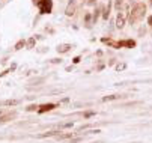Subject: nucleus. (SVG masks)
Listing matches in <instances>:
<instances>
[{
	"label": "nucleus",
	"mask_w": 152,
	"mask_h": 143,
	"mask_svg": "<svg viewBox=\"0 0 152 143\" xmlns=\"http://www.w3.org/2000/svg\"><path fill=\"white\" fill-rule=\"evenodd\" d=\"M146 14V5L145 3H136L130 12V15H128V23L130 24H134L137 21H140Z\"/></svg>",
	"instance_id": "obj_1"
},
{
	"label": "nucleus",
	"mask_w": 152,
	"mask_h": 143,
	"mask_svg": "<svg viewBox=\"0 0 152 143\" xmlns=\"http://www.w3.org/2000/svg\"><path fill=\"white\" fill-rule=\"evenodd\" d=\"M38 8H39L41 14H50L53 9V3H51V0H39L38 2Z\"/></svg>",
	"instance_id": "obj_2"
},
{
	"label": "nucleus",
	"mask_w": 152,
	"mask_h": 143,
	"mask_svg": "<svg viewBox=\"0 0 152 143\" xmlns=\"http://www.w3.org/2000/svg\"><path fill=\"white\" fill-rule=\"evenodd\" d=\"M125 23H126V14H125V12H118V17H116V27H118V29H123Z\"/></svg>",
	"instance_id": "obj_3"
},
{
	"label": "nucleus",
	"mask_w": 152,
	"mask_h": 143,
	"mask_svg": "<svg viewBox=\"0 0 152 143\" xmlns=\"http://www.w3.org/2000/svg\"><path fill=\"white\" fill-rule=\"evenodd\" d=\"M111 45H113V47H118V48H121V47H128V48H131V47H136V42L131 41V39H128V41H121V42H111Z\"/></svg>",
	"instance_id": "obj_4"
},
{
	"label": "nucleus",
	"mask_w": 152,
	"mask_h": 143,
	"mask_svg": "<svg viewBox=\"0 0 152 143\" xmlns=\"http://www.w3.org/2000/svg\"><path fill=\"white\" fill-rule=\"evenodd\" d=\"M56 107V104H41L38 107V113H45V112H50Z\"/></svg>",
	"instance_id": "obj_5"
},
{
	"label": "nucleus",
	"mask_w": 152,
	"mask_h": 143,
	"mask_svg": "<svg viewBox=\"0 0 152 143\" xmlns=\"http://www.w3.org/2000/svg\"><path fill=\"white\" fill-rule=\"evenodd\" d=\"M65 14H66L68 17H72V15L75 14V2H74V0L68 3V6H66V9H65Z\"/></svg>",
	"instance_id": "obj_6"
},
{
	"label": "nucleus",
	"mask_w": 152,
	"mask_h": 143,
	"mask_svg": "<svg viewBox=\"0 0 152 143\" xmlns=\"http://www.w3.org/2000/svg\"><path fill=\"white\" fill-rule=\"evenodd\" d=\"M56 50L59 51V53H68V51L71 50V44H59Z\"/></svg>",
	"instance_id": "obj_7"
},
{
	"label": "nucleus",
	"mask_w": 152,
	"mask_h": 143,
	"mask_svg": "<svg viewBox=\"0 0 152 143\" xmlns=\"http://www.w3.org/2000/svg\"><path fill=\"white\" fill-rule=\"evenodd\" d=\"M14 118H15V113H8V114H5V116L0 118V122H6V121H11Z\"/></svg>",
	"instance_id": "obj_8"
},
{
	"label": "nucleus",
	"mask_w": 152,
	"mask_h": 143,
	"mask_svg": "<svg viewBox=\"0 0 152 143\" xmlns=\"http://www.w3.org/2000/svg\"><path fill=\"white\" fill-rule=\"evenodd\" d=\"M59 131H48V133H42L39 134V137H57Z\"/></svg>",
	"instance_id": "obj_9"
},
{
	"label": "nucleus",
	"mask_w": 152,
	"mask_h": 143,
	"mask_svg": "<svg viewBox=\"0 0 152 143\" xmlns=\"http://www.w3.org/2000/svg\"><path fill=\"white\" fill-rule=\"evenodd\" d=\"M110 9H111V2H108L107 8H106V9H104V12H103V18H104V20H107V18H108V15H110Z\"/></svg>",
	"instance_id": "obj_10"
},
{
	"label": "nucleus",
	"mask_w": 152,
	"mask_h": 143,
	"mask_svg": "<svg viewBox=\"0 0 152 143\" xmlns=\"http://www.w3.org/2000/svg\"><path fill=\"white\" fill-rule=\"evenodd\" d=\"M18 102H20L18 99H6L2 102V106H17Z\"/></svg>",
	"instance_id": "obj_11"
},
{
	"label": "nucleus",
	"mask_w": 152,
	"mask_h": 143,
	"mask_svg": "<svg viewBox=\"0 0 152 143\" xmlns=\"http://www.w3.org/2000/svg\"><path fill=\"white\" fill-rule=\"evenodd\" d=\"M35 42H36L35 38H29L27 42H26V47H27V48H33V47H35Z\"/></svg>",
	"instance_id": "obj_12"
},
{
	"label": "nucleus",
	"mask_w": 152,
	"mask_h": 143,
	"mask_svg": "<svg viewBox=\"0 0 152 143\" xmlns=\"http://www.w3.org/2000/svg\"><path fill=\"white\" fill-rule=\"evenodd\" d=\"M26 47V41L24 39H20L17 44H15V50H21V48H24Z\"/></svg>",
	"instance_id": "obj_13"
},
{
	"label": "nucleus",
	"mask_w": 152,
	"mask_h": 143,
	"mask_svg": "<svg viewBox=\"0 0 152 143\" xmlns=\"http://www.w3.org/2000/svg\"><path fill=\"white\" fill-rule=\"evenodd\" d=\"M126 68V63H118L116 65V71H123Z\"/></svg>",
	"instance_id": "obj_14"
},
{
	"label": "nucleus",
	"mask_w": 152,
	"mask_h": 143,
	"mask_svg": "<svg viewBox=\"0 0 152 143\" xmlns=\"http://www.w3.org/2000/svg\"><path fill=\"white\" fill-rule=\"evenodd\" d=\"M118 98H119L118 95H110V97H104L103 101H111V99H118Z\"/></svg>",
	"instance_id": "obj_15"
},
{
	"label": "nucleus",
	"mask_w": 152,
	"mask_h": 143,
	"mask_svg": "<svg viewBox=\"0 0 152 143\" xmlns=\"http://www.w3.org/2000/svg\"><path fill=\"white\" fill-rule=\"evenodd\" d=\"M99 11H101V8H98V9L95 11V14H93V17H92V18H93V23H95V21L98 20V15H99Z\"/></svg>",
	"instance_id": "obj_16"
},
{
	"label": "nucleus",
	"mask_w": 152,
	"mask_h": 143,
	"mask_svg": "<svg viewBox=\"0 0 152 143\" xmlns=\"http://www.w3.org/2000/svg\"><path fill=\"white\" fill-rule=\"evenodd\" d=\"M38 107H39V106H29V107H27V112H33V110H36Z\"/></svg>",
	"instance_id": "obj_17"
},
{
	"label": "nucleus",
	"mask_w": 152,
	"mask_h": 143,
	"mask_svg": "<svg viewBox=\"0 0 152 143\" xmlns=\"http://www.w3.org/2000/svg\"><path fill=\"white\" fill-rule=\"evenodd\" d=\"M93 114H95L93 112H87V113H86L84 116H86V118H91V116H93Z\"/></svg>",
	"instance_id": "obj_18"
},
{
	"label": "nucleus",
	"mask_w": 152,
	"mask_h": 143,
	"mask_svg": "<svg viewBox=\"0 0 152 143\" xmlns=\"http://www.w3.org/2000/svg\"><path fill=\"white\" fill-rule=\"evenodd\" d=\"M87 5H89V6H92V5H95V0H87V2H86Z\"/></svg>",
	"instance_id": "obj_19"
},
{
	"label": "nucleus",
	"mask_w": 152,
	"mask_h": 143,
	"mask_svg": "<svg viewBox=\"0 0 152 143\" xmlns=\"http://www.w3.org/2000/svg\"><path fill=\"white\" fill-rule=\"evenodd\" d=\"M62 60L60 59H51V63H60Z\"/></svg>",
	"instance_id": "obj_20"
},
{
	"label": "nucleus",
	"mask_w": 152,
	"mask_h": 143,
	"mask_svg": "<svg viewBox=\"0 0 152 143\" xmlns=\"http://www.w3.org/2000/svg\"><path fill=\"white\" fill-rule=\"evenodd\" d=\"M78 62H80V57L77 56V57H75V59H74V63H78Z\"/></svg>",
	"instance_id": "obj_21"
},
{
	"label": "nucleus",
	"mask_w": 152,
	"mask_h": 143,
	"mask_svg": "<svg viewBox=\"0 0 152 143\" xmlns=\"http://www.w3.org/2000/svg\"><path fill=\"white\" fill-rule=\"evenodd\" d=\"M148 23H149V26L152 27V17H149V20H148Z\"/></svg>",
	"instance_id": "obj_22"
},
{
	"label": "nucleus",
	"mask_w": 152,
	"mask_h": 143,
	"mask_svg": "<svg viewBox=\"0 0 152 143\" xmlns=\"http://www.w3.org/2000/svg\"><path fill=\"white\" fill-rule=\"evenodd\" d=\"M151 5H152V0H151Z\"/></svg>",
	"instance_id": "obj_23"
}]
</instances>
